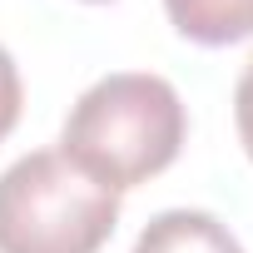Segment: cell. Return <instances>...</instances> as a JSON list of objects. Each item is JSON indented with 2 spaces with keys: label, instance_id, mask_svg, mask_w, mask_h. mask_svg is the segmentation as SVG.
<instances>
[{
  "label": "cell",
  "instance_id": "obj_1",
  "mask_svg": "<svg viewBox=\"0 0 253 253\" xmlns=\"http://www.w3.org/2000/svg\"><path fill=\"white\" fill-rule=\"evenodd\" d=\"M184 99L169 80L144 70H119L94 80L60 134V154L114 194L164 174L184 149Z\"/></svg>",
  "mask_w": 253,
  "mask_h": 253
},
{
  "label": "cell",
  "instance_id": "obj_2",
  "mask_svg": "<svg viewBox=\"0 0 253 253\" xmlns=\"http://www.w3.org/2000/svg\"><path fill=\"white\" fill-rule=\"evenodd\" d=\"M119 194L60 149H35L0 174V253H99Z\"/></svg>",
  "mask_w": 253,
  "mask_h": 253
},
{
  "label": "cell",
  "instance_id": "obj_3",
  "mask_svg": "<svg viewBox=\"0 0 253 253\" xmlns=\"http://www.w3.org/2000/svg\"><path fill=\"white\" fill-rule=\"evenodd\" d=\"M129 253H243V243L204 209H164L144 223Z\"/></svg>",
  "mask_w": 253,
  "mask_h": 253
},
{
  "label": "cell",
  "instance_id": "obj_4",
  "mask_svg": "<svg viewBox=\"0 0 253 253\" xmlns=\"http://www.w3.org/2000/svg\"><path fill=\"white\" fill-rule=\"evenodd\" d=\"M164 10L194 45H233L253 35V0H164Z\"/></svg>",
  "mask_w": 253,
  "mask_h": 253
},
{
  "label": "cell",
  "instance_id": "obj_5",
  "mask_svg": "<svg viewBox=\"0 0 253 253\" xmlns=\"http://www.w3.org/2000/svg\"><path fill=\"white\" fill-rule=\"evenodd\" d=\"M20 104H25V84H20V70L10 60V50L0 45V144H5V134L20 124Z\"/></svg>",
  "mask_w": 253,
  "mask_h": 253
},
{
  "label": "cell",
  "instance_id": "obj_6",
  "mask_svg": "<svg viewBox=\"0 0 253 253\" xmlns=\"http://www.w3.org/2000/svg\"><path fill=\"white\" fill-rule=\"evenodd\" d=\"M233 124H238V139H243V149L253 159V55H248V65H243V75L233 84Z\"/></svg>",
  "mask_w": 253,
  "mask_h": 253
}]
</instances>
